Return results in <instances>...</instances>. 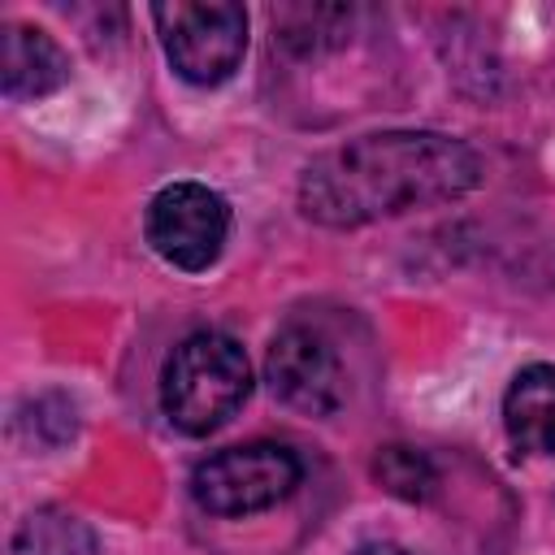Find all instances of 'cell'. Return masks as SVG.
<instances>
[{"instance_id": "cell-8", "label": "cell", "mask_w": 555, "mask_h": 555, "mask_svg": "<svg viewBox=\"0 0 555 555\" xmlns=\"http://www.w3.org/2000/svg\"><path fill=\"white\" fill-rule=\"evenodd\" d=\"M503 429L520 455H555V364H529L512 377Z\"/></svg>"}, {"instance_id": "cell-3", "label": "cell", "mask_w": 555, "mask_h": 555, "mask_svg": "<svg viewBox=\"0 0 555 555\" xmlns=\"http://www.w3.org/2000/svg\"><path fill=\"white\" fill-rule=\"evenodd\" d=\"M178 78L195 87L225 82L247 52V13L230 0H173L152 9Z\"/></svg>"}, {"instance_id": "cell-2", "label": "cell", "mask_w": 555, "mask_h": 555, "mask_svg": "<svg viewBox=\"0 0 555 555\" xmlns=\"http://www.w3.org/2000/svg\"><path fill=\"white\" fill-rule=\"evenodd\" d=\"M251 390L247 351L217 330H199L182 338L160 373V408L173 429L204 438L225 425Z\"/></svg>"}, {"instance_id": "cell-1", "label": "cell", "mask_w": 555, "mask_h": 555, "mask_svg": "<svg viewBox=\"0 0 555 555\" xmlns=\"http://www.w3.org/2000/svg\"><path fill=\"white\" fill-rule=\"evenodd\" d=\"M481 182V160L464 139L438 130H382L321 152L299 178V208L330 230L460 199Z\"/></svg>"}, {"instance_id": "cell-10", "label": "cell", "mask_w": 555, "mask_h": 555, "mask_svg": "<svg viewBox=\"0 0 555 555\" xmlns=\"http://www.w3.org/2000/svg\"><path fill=\"white\" fill-rule=\"evenodd\" d=\"M351 13L347 9H278L273 13V39L295 52V56H312L325 52L334 43H343V22Z\"/></svg>"}, {"instance_id": "cell-4", "label": "cell", "mask_w": 555, "mask_h": 555, "mask_svg": "<svg viewBox=\"0 0 555 555\" xmlns=\"http://www.w3.org/2000/svg\"><path fill=\"white\" fill-rule=\"evenodd\" d=\"M304 477V464L282 442H243L225 447L195 464L191 494L212 516H247L282 503Z\"/></svg>"}, {"instance_id": "cell-9", "label": "cell", "mask_w": 555, "mask_h": 555, "mask_svg": "<svg viewBox=\"0 0 555 555\" xmlns=\"http://www.w3.org/2000/svg\"><path fill=\"white\" fill-rule=\"evenodd\" d=\"M13 555H100V546L78 516L39 507L13 533Z\"/></svg>"}, {"instance_id": "cell-12", "label": "cell", "mask_w": 555, "mask_h": 555, "mask_svg": "<svg viewBox=\"0 0 555 555\" xmlns=\"http://www.w3.org/2000/svg\"><path fill=\"white\" fill-rule=\"evenodd\" d=\"M351 555H412V551L399 546V542H364V546H356Z\"/></svg>"}, {"instance_id": "cell-5", "label": "cell", "mask_w": 555, "mask_h": 555, "mask_svg": "<svg viewBox=\"0 0 555 555\" xmlns=\"http://www.w3.org/2000/svg\"><path fill=\"white\" fill-rule=\"evenodd\" d=\"M143 230L165 264L199 273L221 256L230 238V204L204 182H173L152 195Z\"/></svg>"}, {"instance_id": "cell-7", "label": "cell", "mask_w": 555, "mask_h": 555, "mask_svg": "<svg viewBox=\"0 0 555 555\" xmlns=\"http://www.w3.org/2000/svg\"><path fill=\"white\" fill-rule=\"evenodd\" d=\"M69 78V61L56 48L52 35L26 22L4 26V56H0V82L9 100H39L52 95Z\"/></svg>"}, {"instance_id": "cell-6", "label": "cell", "mask_w": 555, "mask_h": 555, "mask_svg": "<svg viewBox=\"0 0 555 555\" xmlns=\"http://www.w3.org/2000/svg\"><path fill=\"white\" fill-rule=\"evenodd\" d=\"M264 377L286 408L308 412V416H330L347 399L338 351L312 325H286L273 334L269 356H264Z\"/></svg>"}, {"instance_id": "cell-11", "label": "cell", "mask_w": 555, "mask_h": 555, "mask_svg": "<svg viewBox=\"0 0 555 555\" xmlns=\"http://www.w3.org/2000/svg\"><path fill=\"white\" fill-rule=\"evenodd\" d=\"M373 477L386 494H395L403 503H425L438 486V473H434L429 455L416 451V447H403V442H390L373 455Z\"/></svg>"}]
</instances>
